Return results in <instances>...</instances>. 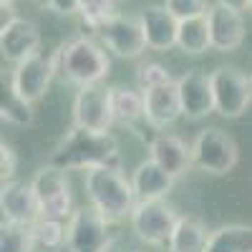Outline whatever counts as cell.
Masks as SVG:
<instances>
[{
  "instance_id": "obj_1",
  "label": "cell",
  "mask_w": 252,
  "mask_h": 252,
  "mask_svg": "<svg viewBox=\"0 0 252 252\" xmlns=\"http://www.w3.org/2000/svg\"><path fill=\"white\" fill-rule=\"evenodd\" d=\"M48 164L66 172H89L96 166H121L119 141L111 131H91L83 126H71L63 139L53 146Z\"/></svg>"
},
{
  "instance_id": "obj_2",
  "label": "cell",
  "mask_w": 252,
  "mask_h": 252,
  "mask_svg": "<svg viewBox=\"0 0 252 252\" xmlns=\"http://www.w3.org/2000/svg\"><path fill=\"white\" fill-rule=\"evenodd\" d=\"M83 189H86L91 207H96L114 224L131 217L134 207L139 202L131 179H126L121 174V166H96V169H89L86 179H83Z\"/></svg>"
},
{
  "instance_id": "obj_3",
  "label": "cell",
  "mask_w": 252,
  "mask_h": 252,
  "mask_svg": "<svg viewBox=\"0 0 252 252\" xmlns=\"http://www.w3.org/2000/svg\"><path fill=\"white\" fill-rule=\"evenodd\" d=\"M58 73L78 86H89V83H103L106 76L111 73V58L89 35H76L66 40L58 51Z\"/></svg>"
},
{
  "instance_id": "obj_4",
  "label": "cell",
  "mask_w": 252,
  "mask_h": 252,
  "mask_svg": "<svg viewBox=\"0 0 252 252\" xmlns=\"http://www.w3.org/2000/svg\"><path fill=\"white\" fill-rule=\"evenodd\" d=\"M192 157L199 172L212 177H224L237 166L240 149H237V141L227 131L209 126V129H202L192 141Z\"/></svg>"
},
{
  "instance_id": "obj_5",
  "label": "cell",
  "mask_w": 252,
  "mask_h": 252,
  "mask_svg": "<svg viewBox=\"0 0 252 252\" xmlns=\"http://www.w3.org/2000/svg\"><path fill=\"white\" fill-rule=\"evenodd\" d=\"M31 184L40 204V215L46 220H63V222L71 220L73 194H71V182L66 177V169H58V166L48 164L35 172Z\"/></svg>"
},
{
  "instance_id": "obj_6",
  "label": "cell",
  "mask_w": 252,
  "mask_h": 252,
  "mask_svg": "<svg viewBox=\"0 0 252 252\" xmlns=\"http://www.w3.org/2000/svg\"><path fill=\"white\" fill-rule=\"evenodd\" d=\"M129 222L134 235L149 247H169L179 215L164 199H149V202H136Z\"/></svg>"
},
{
  "instance_id": "obj_7",
  "label": "cell",
  "mask_w": 252,
  "mask_h": 252,
  "mask_svg": "<svg viewBox=\"0 0 252 252\" xmlns=\"http://www.w3.org/2000/svg\"><path fill=\"white\" fill-rule=\"evenodd\" d=\"M96 207H78L68 220V252H109L114 232Z\"/></svg>"
},
{
  "instance_id": "obj_8",
  "label": "cell",
  "mask_w": 252,
  "mask_h": 252,
  "mask_svg": "<svg viewBox=\"0 0 252 252\" xmlns=\"http://www.w3.org/2000/svg\"><path fill=\"white\" fill-rule=\"evenodd\" d=\"M98 40L106 51H111L119 58H139L149 43H146V35H144V26H141V18L136 15H126V13H116L111 15L106 23H101L96 31Z\"/></svg>"
},
{
  "instance_id": "obj_9",
  "label": "cell",
  "mask_w": 252,
  "mask_h": 252,
  "mask_svg": "<svg viewBox=\"0 0 252 252\" xmlns=\"http://www.w3.org/2000/svg\"><path fill=\"white\" fill-rule=\"evenodd\" d=\"M215 106L224 119H240L252 101V81L235 66H222L212 71Z\"/></svg>"
},
{
  "instance_id": "obj_10",
  "label": "cell",
  "mask_w": 252,
  "mask_h": 252,
  "mask_svg": "<svg viewBox=\"0 0 252 252\" xmlns=\"http://www.w3.org/2000/svg\"><path fill=\"white\" fill-rule=\"evenodd\" d=\"M58 73V61L56 53H35L26 61L15 63V71L10 78V91H15L20 98L31 103H38L51 89V81Z\"/></svg>"
},
{
  "instance_id": "obj_11",
  "label": "cell",
  "mask_w": 252,
  "mask_h": 252,
  "mask_svg": "<svg viewBox=\"0 0 252 252\" xmlns=\"http://www.w3.org/2000/svg\"><path fill=\"white\" fill-rule=\"evenodd\" d=\"M73 124L91 131H111V126L116 124L111 89H106L103 83L81 86L73 98Z\"/></svg>"
},
{
  "instance_id": "obj_12",
  "label": "cell",
  "mask_w": 252,
  "mask_h": 252,
  "mask_svg": "<svg viewBox=\"0 0 252 252\" xmlns=\"http://www.w3.org/2000/svg\"><path fill=\"white\" fill-rule=\"evenodd\" d=\"M0 53L8 63H20L40 53V28L31 18L13 15L0 28Z\"/></svg>"
},
{
  "instance_id": "obj_13",
  "label": "cell",
  "mask_w": 252,
  "mask_h": 252,
  "mask_svg": "<svg viewBox=\"0 0 252 252\" xmlns=\"http://www.w3.org/2000/svg\"><path fill=\"white\" fill-rule=\"evenodd\" d=\"M0 212H3V222H13V224L33 227L43 220L33 184L18 182V179H8L0 187Z\"/></svg>"
},
{
  "instance_id": "obj_14",
  "label": "cell",
  "mask_w": 252,
  "mask_h": 252,
  "mask_svg": "<svg viewBox=\"0 0 252 252\" xmlns=\"http://www.w3.org/2000/svg\"><path fill=\"white\" fill-rule=\"evenodd\" d=\"M177 89H179V98H182V111L187 119H204L217 111L212 73L192 68L177 78Z\"/></svg>"
},
{
  "instance_id": "obj_15",
  "label": "cell",
  "mask_w": 252,
  "mask_h": 252,
  "mask_svg": "<svg viewBox=\"0 0 252 252\" xmlns=\"http://www.w3.org/2000/svg\"><path fill=\"white\" fill-rule=\"evenodd\" d=\"M209 33H212V51L217 53H232L245 43V18L240 10L217 3L207 13Z\"/></svg>"
},
{
  "instance_id": "obj_16",
  "label": "cell",
  "mask_w": 252,
  "mask_h": 252,
  "mask_svg": "<svg viewBox=\"0 0 252 252\" xmlns=\"http://www.w3.org/2000/svg\"><path fill=\"white\" fill-rule=\"evenodd\" d=\"M179 116H184V111H182V98H179L177 81L144 89V119L152 129H166V126H172Z\"/></svg>"
},
{
  "instance_id": "obj_17",
  "label": "cell",
  "mask_w": 252,
  "mask_h": 252,
  "mask_svg": "<svg viewBox=\"0 0 252 252\" xmlns=\"http://www.w3.org/2000/svg\"><path fill=\"white\" fill-rule=\"evenodd\" d=\"M149 157L161 166L164 172H169L172 177H184L189 169L194 166V157H192V146L184 139L159 131L149 139Z\"/></svg>"
},
{
  "instance_id": "obj_18",
  "label": "cell",
  "mask_w": 252,
  "mask_h": 252,
  "mask_svg": "<svg viewBox=\"0 0 252 252\" xmlns=\"http://www.w3.org/2000/svg\"><path fill=\"white\" fill-rule=\"evenodd\" d=\"M141 26L152 51H172L179 35V18L166 5H149L141 10Z\"/></svg>"
},
{
  "instance_id": "obj_19",
  "label": "cell",
  "mask_w": 252,
  "mask_h": 252,
  "mask_svg": "<svg viewBox=\"0 0 252 252\" xmlns=\"http://www.w3.org/2000/svg\"><path fill=\"white\" fill-rule=\"evenodd\" d=\"M177 177H172L169 172H164L161 166L149 157L146 161H141L134 174H131V184L139 202H149V199H164L172 192Z\"/></svg>"
},
{
  "instance_id": "obj_20",
  "label": "cell",
  "mask_w": 252,
  "mask_h": 252,
  "mask_svg": "<svg viewBox=\"0 0 252 252\" xmlns=\"http://www.w3.org/2000/svg\"><path fill=\"white\" fill-rule=\"evenodd\" d=\"M209 229L207 224L194 217V215H184L179 217L172 240H169V252H207L209 245Z\"/></svg>"
},
{
  "instance_id": "obj_21",
  "label": "cell",
  "mask_w": 252,
  "mask_h": 252,
  "mask_svg": "<svg viewBox=\"0 0 252 252\" xmlns=\"http://www.w3.org/2000/svg\"><path fill=\"white\" fill-rule=\"evenodd\" d=\"M177 48L187 56H202V53H207L209 48H212V33H209L207 15L179 20Z\"/></svg>"
},
{
  "instance_id": "obj_22",
  "label": "cell",
  "mask_w": 252,
  "mask_h": 252,
  "mask_svg": "<svg viewBox=\"0 0 252 252\" xmlns=\"http://www.w3.org/2000/svg\"><path fill=\"white\" fill-rule=\"evenodd\" d=\"M207 252H252V224H224L215 229Z\"/></svg>"
},
{
  "instance_id": "obj_23",
  "label": "cell",
  "mask_w": 252,
  "mask_h": 252,
  "mask_svg": "<svg viewBox=\"0 0 252 252\" xmlns=\"http://www.w3.org/2000/svg\"><path fill=\"white\" fill-rule=\"evenodd\" d=\"M111 106H114V119L119 126H134L136 121L144 119V91L114 86L111 89Z\"/></svg>"
},
{
  "instance_id": "obj_24",
  "label": "cell",
  "mask_w": 252,
  "mask_h": 252,
  "mask_svg": "<svg viewBox=\"0 0 252 252\" xmlns=\"http://www.w3.org/2000/svg\"><path fill=\"white\" fill-rule=\"evenodd\" d=\"M35 232V247L40 252H61L63 247H68V222L63 220H40L33 224Z\"/></svg>"
},
{
  "instance_id": "obj_25",
  "label": "cell",
  "mask_w": 252,
  "mask_h": 252,
  "mask_svg": "<svg viewBox=\"0 0 252 252\" xmlns=\"http://www.w3.org/2000/svg\"><path fill=\"white\" fill-rule=\"evenodd\" d=\"M35 232L28 224L3 222L0 227V252H35Z\"/></svg>"
},
{
  "instance_id": "obj_26",
  "label": "cell",
  "mask_w": 252,
  "mask_h": 252,
  "mask_svg": "<svg viewBox=\"0 0 252 252\" xmlns=\"http://www.w3.org/2000/svg\"><path fill=\"white\" fill-rule=\"evenodd\" d=\"M119 3L121 0H78V15L89 31H96L101 23L119 13Z\"/></svg>"
},
{
  "instance_id": "obj_27",
  "label": "cell",
  "mask_w": 252,
  "mask_h": 252,
  "mask_svg": "<svg viewBox=\"0 0 252 252\" xmlns=\"http://www.w3.org/2000/svg\"><path fill=\"white\" fill-rule=\"evenodd\" d=\"M0 116L3 121L13 124V126H31L35 121V111L33 103L20 98L15 91H8V96L3 98V106H0Z\"/></svg>"
},
{
  "instance_id": "obj_28",
  "label": "cell",
  "mask_w": 252,
  "mask_h": 252,
  "mask_svg": "<svg viewBox=\"0 0 252 252\" xmlns=\"http://www.w3.org/2000/svg\"><path fill=\"white\" fill-rule=\"evenodd\" d=\"M174 81L169 68L161 66V63H154V61H146L141 63V66L136 68V83H139V89H152V86H159V83H169Z\"/></svg>"
},
{
  "instance_id": "obj_29",
  "label": "cell",
  "mask_w": 252,
  "mask_h": 252,
  "mask_svg": "<svg viewBox=\"0 0 252 252\" xmlns=\"http://www.w3.org/2000/svg\"><path fill=\"white\" fill-rule=\"evenodd\" d=\"M164 5L169 8L179 20L187 18H197V15H207L209 13V0H164Z\"/></svg>"
},
{
  "instance_id": "obj_30",
  "label": "cell",
  "mask_w": 252,
  "mask_h": 252,
  "mask_svg": "<svg viewBox=\"0 0 252 252\" xmlns=\"http://www.w3.org/2000/svg\"><path fill=\"white\" fill-rule=\"evenodd\" d=\"M15 172H18V154L3 139L0 141V177H3V182H8V179L15 177Z\"/></svg>"
},
{
  "instance_id": "obj_31",
  "label": "cell",
  "mask_w": 252,
  "mask_h": 252,
  "mask_svg": "<svg viewBox=\"0 0 252 252\" xmlns=\"http://www.w3.org/2000/svg\"><path fill=\"white\" fill-rule=\"evenodd\" d=\"M38 8L51 10L56 15H76L78 13V0H33Z\"/></svg>"
},
{
  "instance_id": "obj_32",
  "label": "cell",
  "mask_w": 252,
  "mask_h": 252,
  "mask_svg": "<svg viewBox=\"0 0 252 252\" xmlns=\"http://www.w3.org/2000/svg\"><path fill=\"white\" fill-rule=\"evenodd\" d=\"M217 3H224V5L235 8V10H240V13L252 10V0H217Z\"/></svg>"
},
{
  "instance_id": "obj_33",
  "label": "cell",
  "mask_w": 252,
  "mask_h": 252,
  "mask_svg": "<svg viewBox=\"0 0 252 252\" xmlns=\"http://www.w3.org/2000/svg\"><path fill=\"white\" fill-rule=\"evenodd\" d=\"M18 5V0H0V8H3V10H13Z\"/></svg>"
},
{
  "instance_id": "obj_34",
  "label": "cell",
  "mask_w": 252,
  "mask_h": 252,
  "mask_svg": "<svg viewBox=\"0 0 252 252\" xmlns=\"http://www.w3.org/2000/svg\"><path fill=\"white\" fill-rule=\"evenodd\" d=\"M129 252H144V250H129Z\"/></svg>"
},
{
  "instance_id": "obj_35",
  "label": "cell",
  "mask_w": 252,
  "mask_h": 252,
  "mask_svg": "<svg viewBox=\"0 0 252 252\" xmlns=\"http://www.w3.org/2000/svg\"><path fill=\"white\" fill-rule=\"evenodd\" d=\"M121 3H126V0H121Z\"/></svg>"
},
{
  "instance_id": "obj_36",
  "label": "cell",
  "mask_w": 252,
  "mask_h": 252,
  "mask_svg": "<svg viewBox=\"0 0 252 252\" xmlns=\"http://www.w3.org/2000/svg\"><path fill=\"white\" fill-rule=\"evenodd\" d=\"M250 81H252V76H250Z\"/></svg>"
}]
</instances>
